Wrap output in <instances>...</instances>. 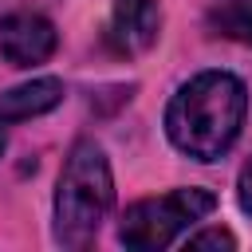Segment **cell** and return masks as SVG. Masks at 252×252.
<instances>
[{"label": "cell", "mask_w": 252, "mask_h": 252, "mask_svg": "<svg viewBox=\"0 0 252 252\" xmlns=\"http://www.w3.org/2000/svg\"><path fill=\"white\" fill-rule=\"evenodd\" d=\"M205 20L217 35L252 47V0H220L217 8H209Z\"/></svg>", "instance_id": "cell-7"}, {"label": "cell", "mask_w": 252, "mask_h": 252, "mask_svg": "<svg viewBox=\"0 0 252 252\" xmlns=\"http://www.w3.org/2000/svg\"><path fill=\"white\" fill-rule=\"evenodd\" d=\"M185 244L189 248H236V236L228 228H205V232H193Z\"/></svg>", "instance_id": "cell-8"}, {"label": "cell", "mask_w": 252, "mask_h": 252, "mask_svg": "<svg viewBox=\"0 0 252 252\" xmlns=\"http://www.w3.org/2000/svg\"><path fill=\"white\" fill-rule=\"evenodd\" d=\"M248 118V87L232 71H201L165 106V138L193 161H220Z\"/></svg>", "instance_id": "cell-1"}, {"label": "cell", "mask_w": 252, "mask_h": 252, "mask_svg": "<svg viewBox=\"0 0 252 252\" xmlns=\"http://www.w3.org/2000/svg\"><path fill=\"white\" fill-rule=\"evenodd\" d=\"M217 209V193L205 185H189V189H169L161 197H146L134 201L122 213L118 224V240L134 252H158L169 248L185 228H193L197 220H205Z\"/></svg>", "instance_id": "cell-3"}, {"label": "cell", "mask_w": 252, "mask_h": 252, "mask_svg": "<svg viewBox=\"0 0 252 252\" xmlns=\"http://www.w3.org/2000/svg\"><path fill=\"white\" fill-rule=\"evenodd\" d=\"M59 32L39 12H8L0 16V55L12 67H39L55 55Z\"/></svg>", "instance_id": "cell-4"}, {"label": "cell", "mask_w": 252, "mask_h": 252, "mask_svg": "<svg viewBox=\"0 0 252 252\" xmlns=\"http://www.w3.org/2000/svg\"><path fill=\"white\" fill-rule=\"evenodd\" d=\"M114 209V173L98 142L79 138L55 181V244L87 248Z\"/></svg>", "instance_id": "cell-2"}, {"label": "cell", "mask_w": 252, "mask_h": 252, "mask_svg": "<svg viewBox=\"0 0 252 252\" xmlns=\"http://www.w3.org/2000/svg\"><path fill=\"white\" fill-rule=\"evenodd\" d=\"M236 205H240L244 217H252V158L244 161V169L236 177Z\"/></svg>", "instance_id": "cell-9"}, {"label": "cell", "mask_w": 252, "mask_h": 252, "mask_svg": "<svg viewBox=\"0 0 252 252\" xmlns=\"http://www.w3.org/2000/svg\"><path fill=\"white\" fill-rule=\"evenodd\" d=\"M4 150H8V134H4V122H0V158H4Z\"/></svg>", "instance_id": "cell-10"}, {"label": "cell", "mask_w": 252, "mask_h": 252, "mask_svg": "<svg viewBox=\"0 0 252 252\" xmlns=\"http://www.w3.org/2000/svg\"><path fill=\"white\" fill-rule=\"evenodd\" d=\"M63 79L55 75H39L32 83H20L12 91L0 94V122H24V118H39L47 110H55L63 102Z\"/></svg>", "instance_id": "cell-6"}, {"label": "cell", "mask_w": 252, "mask_h": 252, "mask_svg": "<svg viewBox=\"0 0 252 252\" xmlns=\"http://www.w3.org/2000/svg\"><path fill=\"white\" fill-rule=\"evenodd\" d=\"M161 4L158 0H114L106 20V47L114 55H142L158 43Z\"/></svg>", "instance_id": "cell-5"}]
</instances>
